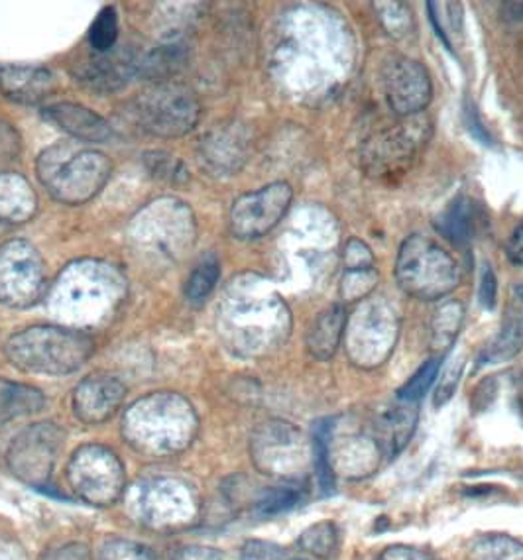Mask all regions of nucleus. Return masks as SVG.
<instances>
[{
	"instance_id": "obj_1",
	"label": "nucleus",
	"mask_w": 523,
	"mask_h": 560,
	"mask_svg": "<svg viewBox=\"0 0 523 560\" xmlns=\"http://www.w3.org/2000/svg\"><path fill=\"white\" fill-rule=\"evenodd\" d=\"M194 406L177 394L158 392L138 399L123 419V436L136 453L170 456L182 453L197 435Z\"/></svg>"
},
{
	"instance_id": "obj_2",
	"label": "nucleus",
	"mask_w": 523,
	"mask_h": 560,
	"mask_svg": "<svg viewBox=\"0 0 523 560\" xmlns=\"http://www.w3.org/2000/svg\"><path fill=\"white\" fill-rule=\"evenodd\" d=\"M88 335L68 327H30L12 335L4 354L12 366L36 376H69L93 354Z\"/></svg>"
},
{
	"instance_id": "obj_3",
	"label": "nucleus",
	"mask_w": 523,
	"mask_h": 560,
	"mask_svg": "<svg viewBox=\"0 0 523 560\" xmlns=\"http://www.w3.org/2000/svg\"><path fill=\"white\" fill-rule=\"evenodd\" d=\"M113 164L107 155L71 142L49 145L36 162V174L51 197L61 203L81 205L107 184Z\"/></svg>"
},
{
	"instance_id": "obj_4",
	"label": "nucleus",
	"mask_w": 523,
	"mask_h": 560,
	"mask_svg": "<svg viewBox=\"0 0 523 560\" xmlns=\"http://www.w3.org/2000/svg\"><path fill=\"white\" fill-rule=\"evenodd\" d=\"M125 295L117 271L101 261H78L59 278L54 310L71 320H95L115 310Z\"/></svg>"
},
{
	"instance_id": "obj_5",
	"label": "nucleus",
	"mask_w": 523,
	"mask_h": 560,
	"mask_svg": "<svg viewBox=\"0 0 523 560\" xmlns=\"http://www.w3.org/2000/svg\"><path fill=\"white\" fill-rule=\"evenodd\" d=\"M128 508L136 522L148 529L179 532L197 522L201 500L191 483L170 476H155L130 488Z\"/></svg>"
},
{
	"instance_id": "obj_6",
	"label": "nucleus",
	"mask_w": 523,
	"mask_h": 560,
	"mask_svg": "<svg viewBox=\"0 0 523 560\" xmlns=\"http://www.w3.org/2000/svg\"><path fill=\"white\" fill-rule=\"evenodd\" d=\"M219 330L234 354L260 357L288 337L290 315L280 300L260 301L258 307H254L253 301H233L221 311Z\"/></svg>"
},
{
	"instance_id": "obj_7",
	"label": "nucleus",
	"mask_w": 523,
	"mask_h": 560,
	"mask_svg": "<svg viewBox=\"0 0 523 560\" xmlns=\"http://www.w3.org/2000/svg\"><path fill=\"white\" fill-rule=\"evenodd\" d=\"M396 280L407 295L435 301L455 290L461 271L455 258L423 234L409 236L397 254Z\"/></svg>"
},
{
	"instance_id": "obj_8",
	"label": "nucleus",
	"mask_w": 523,
	"mask_h": 560,
	"mask_svg": "<svg viewBox=\"0 0 523 560\" xmlns=\"http://www.w3.org/2000/svg\"><path fill=\"white\" fill-rule=\"evenodd\" d=\"M251 453L256 468L280 480H295L313 464V443L286 421H268L254 431Z\"/></svg>"
},
{
	"instance_id": "obj_9",
	"label": "nucleus",
	"mask_w": 523,
	"mask_h": 560,
	"mask_svg": "<svg viewBox=\"0 0 523 560\" xmlns=\"http://www.w3.org/2000/svg\"><path fill=\"white\" fill-rule=\"evenodd\" d=\"M68 480L83 502L107 508L127 488V472L117 454L98 445L81 446L68 464Z\"/></svg>"
},
{
	"instance_id": "obj_10",
	"label": "nucleus",
	"mask_w": 523,
	"mask_h": 560,
	"mask_svg": "<svg viewBox=\"0 0 523 560\" xmlns=\"http://www.w3.org/2000/svg\"><path fill=\"white\" fill-rule=\"evenodd\" d=\"M199 118V103L182 85H162L140 95L135 105L136 125L148 135L177 138L189 132Z\"/></svg>"
},
{
	"instance_id": "obj_11",
	"label": "nucleus",
	"mask_w": 523,
	"mask_h": 560,
	"mask_svg": "<svg viewBox=\"0 0 523 560\" xmlns=\"http://www.w3.org/2000/svg\"><path fill=\"white\" fill-rule=\"evenodd\" d=\"M397 319L384 301L372 300L355 311L347 329V352L359 368H379L392 354Z\"/></svg>"
},
{
	"instance_id": "obj_12",
	"label": "nucleus",
	"mask_w": 523,
	"mask_h": 560,
	"mask_svg": "<svg viewBox=\"0 0 523 560\" xmlns=\"http://www.w3.org/2000/svg\"><path fill=\"white\" fill-rule=\"evenodd\" d=\"M44 283L46 266L30 242H7L0 248V301L4 305L26 310L39 300Z\"/></svg>"
},
{
	"instance_id": "obj_13",
	"label": "nucleus",
	"mask_w": 523,
	"mask_h": 560,
	"mask_svg": "<svg viewBox=\"0 0 523 560\" xmlns=\"http://www.w3.org/2000/svg\"><path fill=\"white\" fill-rule=\"evenodd\" d=\"M63 445V431L54 423H36L20 433L9 446L7 464L20 482L44 486L49 482L59 448Z\"/></svg>"
},
{
	"instance_id": "obj_14",
	"label": "nucleus",
	"mask_w": 523,
	"mask_h": 560,
	"mask_svg": "<svg viewBox=\"0 0 523 560\" xmlns=\"http://www.w3.org/2000/svg\"><path fill=\"white\" fill-rule=\"evenodd\" d=\"M293 191L288 184L276 182L258 191L243 195L231 209V231L239 238H258L280 223L290 209Z\"/></svg>"
},
{
	"instance_id": "obj_15",
	"label": "nucleus",
	"mask_w": 523,
	"mask_h": 560,
	"mask_svg": "<svg viewBox=\"0 0 523 560\" xmlns=\"http://www.w3.org/2000/svg\"><path fill=\"white\" fill-rule=\"evenodd\" d=\"M384 93L396 115L411 116L429 105L433 89L427 69L419 61L397 56L384 68Z\"/></svg>"
},
{
	"instance_id": "obj_16",
	"label": "nucleus",
	"mask_w": 523,
	"mask_h": 560,
	"mask_svg": "<svg viewBox=\"0 0 523 560\" xmlns=\"http://www.w3.org/2000/svg\"><path fill=\"white\" fill-rule=\"evenodd\" d=\"M419 136L409 126L390 128L370 140L362 160L364 170L379 179H394L409 170L419 145Z\"/></svg>"
},
{
	"instance_id": "obj_17",
	"label": "nucleus",
	"mask_w": 523,
	"mask_h": 560,
	"mask_svg": "<svg viewBox=\"0 0 523 560\" xmlns=\"http://www.w3.org/2000/svg\"><path fill=\"white\" fill-rule=\"evenodd\" d=\"M125 396L127 389L118 377L98 372L79 384L73 394V411L83 423H103L117 413Z\"/></svg>"
},
{
	"instance_id": "obj_18",
	"label": "nucleus",
	"mask_w": 523,
	"mask_h": 560,
	"mask_svg": "<svg viewBox=\"0 0 523 560\" xmlns=\"http://www.w3.org/2000/svg\"><path fill=\"white\" fill-rule=\"evenodd\" d=\"M54 89V75L36 66H0V93L20 105H36Z\"/></svg>"
},
{
	"instance_id": "obj_19",
	"label": "nucleus",
	"mask_w": 523,
	"mask_h": 560,
	"mask_svg": "<svg viewBox=\"0 0 523 560\" xmlns=\"http://www.w3.org/2000/svg\"><path fill=\"white\" fill-rule=\"evenodd\" d=\"M49 122L59 126L68 135L88 140V142H107L113 136V128L107 120L89 108L75 103H59L44 110Z\"/></svg>"
},
{
	"instance_id": "obj_20",
	"label": "nucleus",
	"mask_w": 523,
	"mask_h": 560,
	"mask_svg": "<svg viewBox=\"0 0 523 560\" xmlns=\"http://www.w3.org/2000/svg\"><path fill=\"white\" fill-rule=\"evenodd\" d=\"M397 401L399 404L390 407L388 411L379 417L374 427V439L380 451L382 454H388L390 458H394L406 448L417 425V404H407L402 399Z\"/></svg>"
},
{
	"instance_id": "obj_21",
	"label": "nucleus",
	"mask_w": 523,
	"mask_h": 560,
	"mask_svg": "<svg viewBox=\"0 0 523 560\" xmlns=\"http://www.w3.org/2000/svg\"><path fill=\"white\" fill-rule=\"evenodd\" d=\"M486 224L485 213L465 195L453 199L443 213L435 219V229L453 244H466L476 238Z\"/></svg>"
},
{
	"instance_id": "obj_22",
	"label": "nucleus",
	"mask_w": 523,
	"mask_h": 560,
	"mask_svg": "<svg viewBox=\"0 0 523 560\" xmlns=\"http://www.w3.org/2000/svg\"><path fill=\"white\" fill-rule=\"evenodd\" d=\"M36 211V195L24 177L0 174V223H24Z\"/></svg>"
},
{
	"instance_id": "obj_23",
	"label": "nucleus",
	"mask_w": 523,
	"mask_h": 560,
	"mask_svg": "<svg viewBox=\"0 0 523 560\" xmlns=\"http://www.w3.org/2000/svg\"><path fill=\"white\" fill-rule=\"evenodd\" d=\"M345 327H347V313L340 305H333L329 310L323 311L319 317L313 320L307 335L311 357L317 360H329L335 357Z\"/></svg>"
},
{
	"instance_id": "obj_24",
	"label": "nucleus",
	"mask_w": 523,
	"mask_h": 560,
	"mask_svg": "<svg viewBox=\"0 0 523 560\" xmlns=\"http://www.w3.org/2000/svg\"><path fill=\"white\" fill-rule=\"evenodd\" d=\"M46 407V397L34 387L0 377V425L16 417L34 416Z\"/></svg>"
},
{
	"instance_id": "obj_25",
	"label": "nucleus",
	"mask_w": 523,
	"mask_h": 560,
	"mask_svg": "<svg viewBox=\"0 0 523 560\" xmlns=\"http://www.w3.org/2000/svg\"><path fill=\"white\" fill-rule=\"evenodd\" d=\"M523 348V313L512 311L498 337L480 352V364H502L520 354Z\"/></svg>"
},
{
	"instance_id": "obj_26",
	"label": "nucleus",
	"mask_w": 523,
	"mask_h": 560,
	"mask_svg": "<svg viewBox=\"0 0 523 560\" xmlns=\"http://www.w3.org/2000/svg\"><path fill=\"white\" fill-rule=\"evenodd\" d=\"M468 560H523V542L505 533H485L468 545Z\"/></svg>"
},
{
	"instance_id": "obj_27",
	"label": "nucleus",
	"mask_w": 523,
	"mask_h": 560,
	"mask_svg": "<svg viewBox=\"0 0 523 560\" xmlns=\"http://www.w3.org/2000/svg\"><path fill=\"white\" fill-rule=\"evenodd\" d=\"M300 549L310 552L315 559L327 560L337 551L339 532L333 522H319L307 527L298 539Z\"/></svg>"
},
{
	"instance_id": "obj_28",
	"label": "nucleus",
	"mask_w": 523,
	"mask_h": 560,
	"mask_svg": "<svg viewBox=\"0 0 523 560\" xmlns=\"http://www.w3.org/2000/svg\"><path fill=\"white\" fill-rule=\"evenodd\" d=\"M441 364H443V358H429L426 364L419 368L416 374L409 377L404 387L397 392V399L407 401V404H417L429 392V387L433 386V382L441 372Z\"/></svg>"
},
{
	"instance_id": "obj_29",
	"label": "nucleus",
	"mask_w": 523,
	"mask_h": 560,
	"mask_svg": "<svg viewBox=\"0 0 523 560\" xmlns=\"http://www.w3.org/2000/svg\"><path fill=\"white\" fill-rule=\"evenodd\" d=\"M300 500V490L295 486H274V488H266L260 495H256L254 508L256 512L262 515H276V513L286 512L293 508Z\"/></svg>"
},
{
	"instance_id": "obj_30",
	"label": "nucleus",
	"mask_w": 523,
	"mask_h": 560,
	"mask_svg": "<svg viewBox=\"0 0 523 560\" xmlns=\"http://www.w3.org/2000/svg\"><path fill=\"white\" fill-rule=\"evenodd\" d=\"M461 320H463V305L451 301L445 307L437 311L435 319H433V340L435 347H449L461 329Z\"/></svg>"
},
{
	"instance_id": "obj_31",
	"label": "nucleus",
	"mask_w": 523,
	"mask_h": 560,
	"mask_svg": "<svg viewBox=\"0 0 523 560\" xmlns=\"http://www.w3.org/2000/svg\"><path fill=\"white\" fill-rule=\"evenodd\" d=\"M118 19L113 7L101 10L89 30V42L97 51H108L117 44Z\"/></svg>"
},
{
	"instance_id": "obj_32",
	"label": "nucleus",
	"mask_w": 523,
	"mask_h": 560,
	"mask_svg": "<svg viewBox=\"0 0 523 560\" xmlns=\"http://www.w3.org/2000/svg\"><path fill=\"white\" fill-rule=\"evenodd\" d=\"M219 278H221V266H219V261L214 260V258L201 261V264L195 268L189 281H187V288H185L187 298L194 301L205 300V298L214 290Z\"/></svg>"
},
{
	"instance_id": "obj_33",
	"label": "nucleus",
	"mask_w": 523,
	"mask_h": 560,
	"mask_svg": "<svg viewBox=\"0 0 523 560\" xmlns=\"http://www.w3.org/2000/svg\"><path fill=\"white\" fill-rule=\"evenodd\" d=\"M144 162L146 167L158 179L174 182V184H184L185 179H189V174H187L184 164L174 155L155 154V152H152V154L146 155Z\"/></svg>"
},
{
	"instance_id": "obj_34",
	"label": "nucleus",
	"mask_w": 523,
	"mask_h": 560,
	"mask_svg": "<svg viewBox=\"0 0 523 560\" xmlns=\"http://www.w3.org/2000/svg\"><path fill=\"white\" fill-rule=\"evenodd\" d=\"M98 560H155L154 555L142 545L127 539H113L105 542Z\"/></svg>"
},
{
	"instance_id": "obj_35",
	"label": "nucleus",
	"mask_w": 523,
	"mask_h": 560,
	"mask_svg": "<svg viewBox=\"0 0 523 560\" xmlns=\"http://www.w3.org/2000/svg\"><path fill=\"white\" fill-rule=\"evenodd\" d=\"M376 281H379V273L372 268L370 270L349 271L342 280L340 291H342L345 300H359V298L372 291Z\"/></svg>"
},
{
	"instance_id": "obj_36",
	"label": "nucleus",
	"mask_w": 523,
	"mask_h": 560,
	"mask_svg": "<svg viewBox=\"0 0 523 560\" xmlns=\"http://www.w3.org/2000/svg\"><path fill=\"white\" fill-rule=\"evenodd\" d=\"M219 150H221V154L213 155V165H219L221 170H226V165H233L236 155L241 154L239 152L241 148L234 142V135H229V132L217 135V138H209L201 152H219Z\"/></svg>"
},
{
	"instance_id": "obj_37",
	"label": "nucleus",
	"mask_w": 523,
	"mask_h": 560,
	"mask_svg": "<svg viewBox=\"0 0 523 560\" xmlns=\"http://www.w3.org/2000/svg\"><path fill=\"white\" fill-rule=\"evenodd\" d=\"M463 366H465V360H455L446 366L445 374L441 377L435 392L437 407L445 406L446 401L455 396L456 387H458V382L463 376Z\"/></svg>"
},
{
	"instance_id": "obj_38",
	"label": "nucleus",
	"mask_w": 523,
	"mask_h": 560,
	"mask_svg": "<svg viewBox=\"0 0 523 560\" xmlns=\"http://www.w3.org/2000/svg\"><path fill=\"white\" fill-rule=\"evenodd\" d=\"M374 256L369 246L359 238H350L345 246V264L349 271L370 270Z\"/></svg>"
},
{
	"instance_id": "obj_39",
	"label": "nucleus",
	"mask_w": 523,
	"mask_h": 560,
	"mask_svg": "<svg viewBox=\"0 0 523 560\" xmlns=\"http://www.w3.org/2000/svg\"><path fill=\"white\" fill-rule=\"evenodd\" d=\"M241 560H286V551L276 542L253 539L244 545Z\"/></svg>"
},
{
	"instance_id": "obj_40",
	"label": "nucleus",
	"mask_w": 523,
	"mask_h": 560,
	"mask_svg": "<svg viewBox=\"0 0 523 560\" xmlns=\"http://www.w3.org/2000/svg\"><path fill=\"white\" fill-rule=\"evenodd\" d=\"M20 140L12 126L0 120V165L9 164L19 155Z\"/></svg>"
},
{
	"instance_id": "obj_41",
	"label": "nucleus",
	"mask_w": 523,
	"mask_h": 560,
	"mask_svg": "<svg viewBox=\"0 0 523 560\" xmlns=\"http://www.w3.org/2000/svg\"><path fill=\"white\" fill-rule=\"evenodd\" d=\"M463 118H465L468 132L475 136L478 142H483L485 145H492V136L486 130V126L480 122L478 110H476L475 105L470 103V98H466L465 108H463Z\"/></svg>"
},
{
	"instance_id": "obj_42",
	"label": "nucleus",
	"mask_w": 523,
	"mask_h": 560,
	"mask_svg": "<svg viewBox=\"0 0 523 560\" xmlns=\"http://www.w3.org/2000/svg\"><path fill=\"white\" fill-rule=\"evenodd\" d=\"M496 298H498V280L490 266H485L483 278H480V290H478V301L486 311H492L496 307Z\"/></svg>"
},
{
	"instance_id": "obj_43",
	"label": "nucleus",
	"mask_w": 523,
	"mask_h": 560,
	"mask_svg": "<svg viewBox=\"0 0 523 560\" xmlns=\"http://www.w3.org/2000/svg\"><path fill=\"white\" fill-rule=\"evenodd\" d=\"M380 560H439L433 555L417 549V547H409V545H392L386 551L382 552Z\"/></svg>"
},
{
	"instance_id": "obj_44",
	"label": "nucleus",
	"mask_w": 523,
	"mask_h": 560,
	"mask_svg": "<svg viewBox=\"0 0 523 560\" xmlns=\"http://www.w3.org/2000/svg\"><path fill=\"white\" fill-rule=\"evenodd\" d=\"M44 560H91V557H89V551L83 545L71 542V545H63L59 549L49 551Z\"/></svg>"
},
{
	"instance_id": "obj_45",
	"label": "nucleus",
	"mask_w": 523,
	"mask_h": 560,
	"mask_svg": "<svg viewBox=\"0 0 523 560\" xmlns=\"http://www.w3.org/2000/svg\"><path fill=\"white\" fill-rule=\"evenodd\" d=\"M505 256L514 266H523V221L515 226L510 241L505 244Z\"/></svg>"
},
{
	"instance_id": "obj_46",
	"label": "nucleus",
	"mask_w": 523,
	"mask_h": 560,
	"mask_svg": "<svg viewBox=\"0 0 523 560\" xmlns=\"http://www.w3.org/2000/svg\"><path fill=\"white\" fill-rule=\"evenodd\" d=\"M174 560H226L223 552L214 551L209 547H187L177 552Z\"/></svg>"
},
{
	"instance_id": "obj_47",
	"label": "nucleus",
	"mask_w": 523,
	"mask_h": 560,
	"mask_svg": "<svg viewBox=\"0 0 523 560\" xmlns=\"http://www.w3.org/2000/svg\"><path fill=\"white\" fill-rule=\"evenodd\" d=\"M505 20L510 22H522L523 20V2H508L504 4Z\"/></svg>"
},
{
	"instance_id": "obj_48",
	"label": "nucleus",
	"mask_w": 523,
	"mask_h": 560,
	"mask_svg": "<svg viewBox=\"0 0 523 560\" xmlns=\"http://www.w3.org/2000/svg\"><path fill=\"white\" fill-rule=\"evenodd\" d=\"M520 295H522V298H523V285H522V290H520Z\"/></svg>"
}]
</instances>
